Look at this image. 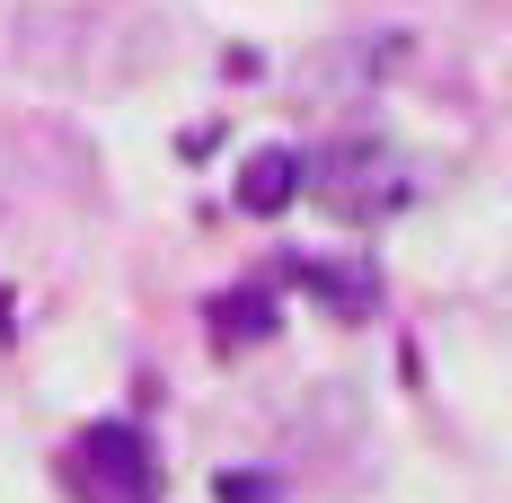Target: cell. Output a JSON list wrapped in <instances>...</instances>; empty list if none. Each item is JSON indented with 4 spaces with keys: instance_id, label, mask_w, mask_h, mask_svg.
Here are the masks:
<instances>
[{
    "instance_id": "cell-1",
    "label": "cell",
    "mask_w": 512,
    "mask_h": 503,
    "mask_svg": "<svg viewBox=\"0 0 512 503\" xmlns=\"http://www.w3.org/2000/svg\"><path fill=\"white\" fill-rule=\"evenodd\" d=\"M301 186L327 203L336 221H389V212L415 195V177L398 168V151H389V142H371V133H345L336 151H318Z\"/></svg>"
},
{
    "instance_id": "cell-2",
    "label": "cell",
    "mask_w": 512,
    "mask_h": 503,
    "mask_svg": "<svg viewBox=\"0 0 512 503\" xmlns=\"http://www.w3.org/2000/svg\"><path fill=\"white\" fill-rule=\"evenodd\" d=\"M62 477H71L80 503H151L159 459H151V442H142L133 424H89V433L62 451Z\"/></svg>"
},
{
    "instance_id": "cell-3",
    "label": "cell",
    "mask_w": 512,
    "mask_h": 503,
    "mask_svg": "<svg viewBox=\"0 0 512 503\" xmlns=\"http://www.w3.org/2000/svg\"><path fill=\"white\" fill-rule=\"evenodd\" d=\"M283 274H292L301 292H318L336 318H362V309H371V265H345V256H283Z\"/></svg>"
},
{
    "instance_id": "cell-4",
    "label": "cell",
    "mask_w": 512,
    "mask_h": 503,
    "mask_svg": "<svg viewBox=\"0 0 512 503\" xmlns=\"http://www.w3.org/2000/svg\"><path fill=\"white\" fill-rule=\"evenodd\" d=\"M301 177H309L301 151L265 142V151H248V168H239V203H248V212H283V203L301 195Z\"/></svg>"
},
{
    "instance_id": "cell-5",
    "label": "cell",
    "mask_w": 512,
    "mask_h": 503,
    "mask_svg": "<svg viewBox=\"0 0 512 503\" xmlns=\"http://www.w3.org/2000/svg\"><path fill=\"white\" fill-rule=\"evenodd\" d=\"M212 336H221V345H265V336H274V301H265V292H221V301H212Z\"/></svg>"
}]
</instances>
